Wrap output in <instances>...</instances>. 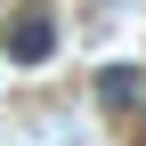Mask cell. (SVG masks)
Returning a JSON list of instances; mask_svg holds the SVG:
<instances>
[{"instance_id": "cell-1", "label": "cell", "mask_w": 146, "mask_h": 146, "mask_svg": "<svg viewBox=\"0 0 146 146\" xmlns=\"http://www.w3.org/2000/svg\"><path fill=\"white\" fill-rule=\"evenodd\" d=\"M49 49H57V25H49V16H16L8 25V57L16 65H41Z\"/></svg>"}, {"instance_id": "cell-2", "label": "cell", "mask_w": 146, "mask_h": 146, "mask_svg": "<svg viewBox=\"0 0 146 146\" xmlns=\"http://www.w3.org/2000/svg\"><path fill=\"white\" fill-rule=\"evenodd\" d=\"M98 98H106V106H138V98H146V73H138V65H106V73H98Z\"/></svg>"}]
</instances>
